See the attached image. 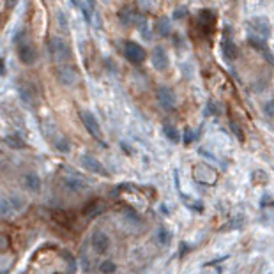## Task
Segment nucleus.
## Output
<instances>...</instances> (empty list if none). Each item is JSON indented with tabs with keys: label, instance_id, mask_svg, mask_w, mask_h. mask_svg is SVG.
<instances>
[{
	"label": "nucleus",
	"instance_id": "f257e3e1",
	"mask_svg": "<svg viewBox=\"0 0 274 274\" xmlns=\"http://www.w3.org/2000/svg\"><path fill=\"white\" fill-rule=\"evenodd\" d=\"M48 50H50V55H52V59L55 60L59 66L67 64L71 60V57H73V53H71V46L66 43V39L57 37V35L50 37Z\"/></svg>",
	"mask_w": 274,
	"mask_h": 274
},
{
	"label": "nucleus",
	"instance_id": "f03ea898",
	"mask_svg": "<svg viewBox=\"0 0 274 274\" xmlns=\"http://www.w3.org/2000/svg\"><path fill=\"white\" fill-rule=\"evenodd\" d=\"M80 119H82V122H84L85 129H87V131L91 133L92 138L97 140V142H99L103 147H106V143H104V140H103V129H101L99 122H97V119L94 117L92 111L80 110Z\"/></svg>",
	"mask_w": 274,
	"mask_h": 274
},
{
	"label": "nucleus",
	"instance_id": "7ed1b4c3",
	"mask_svg": "<svg viewBox=\"0 0 274 274\" xmlns=\"http://www.w3.org/2000/svg\"><path fill=\"white\" fill-rule=\"evenodd\" d=\"M193 177L197 182L205 184V186H212L218 181V172L212 167H207V165H198V167L193 168Z\"/></svg>",
	"mask_w": 274,
	"mask_h": 274
},
{
	"label": "nucleus",
	"instance_id": "20e7f679",
	"mask_svg": "<svg viewBox=\"0 0 274 274\" xmlns=\"http://www.w3.org/2000/svg\"><path fill=\"white\" fill-rule=\"evenodd\" d=\"M16 52H18V59L25 66H32L37 60V50H35V46L30 41H18Z\"/></svg>",
	"mask_w": 274,
	"mask_h": 274
},
{
	"label": "nucleus",
	"instance_id": "39448f33",
	"mask_svg": "<svg viewBox=\"0 0 274 274\" xmlns=\"http://www.w3.org/2000/svg\"><path fill=\"white\" fill-rule=\"evenodd\" d=\"M57 78H59L60 84L66 85V87H73V85H76L78 80H80L76 67L71 66V64H62V66L57 67Z\"/></svg>",
	"mask_w": 274,
	"mask_h": 274
},
{
	"label": "nucleus",
	"instance_id": "423d86ee",
	"mask_svg": "<svg viewBox=\"0 0 274 274\" xmlns=\"http://www.w3.org/2000/svg\"><path fill=\"white\" fill-rule=\"evenodd\" d=\"M124 57L128 59V62L131 64H142L147 59V52L143 46H140L135 41H128L124 46Z\"/></svg>",
	"mask_w": 274,
	"mask_h": 274
},
{
	"label": "nucleus",
	"instance_id": "0eeeda50",
	"mask_svg": "<svg viewBox=\"0 0 274 274\" xmlns=\"http://www.w3.org/2000/svg\"><path fill=\"white\" fill-rule=\"evenodd\" d=\"M158 103L161 104L163 110H175L177 108V96H175L174 89L167 87V85H161L158 89Z\"/></svg>",
	"mask_w": 274,
	"mask_h": 274
},
{
	"label": "nucleus",
	"instance_id": "6e6552de",
	"mask_svg": "<svg viewBox=\"0 0 274 274\" xmlns=\"http://www.w3.org/2000/svg\"><path fill=\"white\" fill-rule=\"evenodd\" d=\"M197 25L204 34H212L216 25V13L212 9H202L197 16Z\"/></svg>",
	"mask_w": 274,
	"mask_h": 274
},
{
	"label": "nucleus",
	"instance_id": "1a4fd4ad",
	"mask_svg": "<svg viewBox=\"0 0 274 274\" xmlns=\"http://www.w3.org/2000/svg\"><path fill=\"white\" fill-rule=\"evenodd\" d=\"M82 165H84L85 170L92 172V174L101 175V177H110V172H108L106 168H104V165L101 163L96 156H92V154H84V156H82Z\"/></svg>",
	"mask_w": 274,
	"mask_h": 274
},
{
	"label": "nucleus",
	"instance_id": "9d476101",
	"mask_svg": "<svg viewBox=\"0 0 274 274\" xmlns=\"http://www.w3.org/2000/svg\"><path fill=\"white\" fill-rule=\"evenodd\" d=\"M168 64H170V60H168L167 50H165L163 46H156V48L152 50V66H154V69H156V71H167Z\"/></svg>",
	"mask_w": 274,
	"mask_h": 274
},
{
	"label": "nucleus",
	"instance_id": "9b49d317",
	"mask_svg": "<svg viewBox=\"0 0 274 274\" xmlns=\"http://www.w3.org/2000/svg\"><path fill=\"white\" fill-rule=\"evenodd\" d=\"M91 246L97 255H104L110 248V237L104 232H96L91 239Z\"/></svg>",
	"mask_w": 274,
	"mask_h": 274
},
{
	"label": "nucleus",
	"instance_id": "f8f14e48",
	"mask_svg": "<svg viewBox=\"0 0 274 274\" xmlns=\"http://www.w3.org/2000/svg\"><path fill=\"white\" fill-rule=\"evenodd\" d=\"M223 55H225V59H228V60H236L237 55H239V50H237L236 43H233L230 30L225 32V39H223Z\"/></svg>",
	"mask_w": 274,
	"mask_h": 274
},
{
	"label": "nucleus",
	"instance_id": "ddd939ff",
	"mask_svg": "<svg viewBox=\"0 0 274 274\" xmlns=\"http://www.w3.org/2000/svg\"><path fill=\"white\" fill-rule=\"evenodd\" d=\"M64 186L73 191V193H82V191L89 189V184L82 177H78V175H74V177H71V175L69 177H64Z\"/></svg>",
	"mask_w": 274,
	"mask_h": 274
},
{
	"label": "nucleus",
	"instance_id": "4468645a",
	"mask_svg": "<svg viewBox=\"0 0 274 274\" xmlns=\"http://www.w3.org/2000/svg\"><path fill=\"white\" fill-rule=\"evenodd\" d=\"M248 41H250V45L253 46V48H257L258 52L264 53V57L269 60V64H272V53H271V50H267L265 39L258 37V35H250V37H248Z\"/></svg>",
	"mask_w": 274,
	"mask_h": 274
},
{
	"label": "nucleus",
	"instance_id": "2eb2a0df",
	"mask_svg": "<svg viewBox=\"0 0 274 274\" xmlns=\"http://www.w3.org/2000/svg\"><path fill=\"white\" fill-rule=\"evenodd\" d=\"M23 186L25 189H28L30 193H39L41 191V177L37 174H25L23 175Z\"/></svg>",
	"mask_w": 274,
	"mask_h": 274
},
{
	"label": "nucleus",
	"instance_id": "dca6fc26",
	"mask_svg": "<svg viewBox=\"0 0 274 274\" xmlns=\"http://www.w3.org/2000/svg\"><path fill=\"white\" fill-rule=\"evenodd\" d=\"M251 25H253L255 34H260L262 39H267L271 35V23H269L265 18H257V20H251Z\"/></svg>",
	"mask_w": 274,
	"mask_h": 274
},
{
	"label": "nucleus",
	"instance_id": "f3484780",
	"mask_svg": "<svg viewBox=\"0 0 274 274\" xmlns=\"http://www.w3.org/2000/svg\"><path fill=\"white\" fill-rule=\"evenodd\" d=\"M119 18H121L122 25H135V23H138L140 14H136L133 9H128V7H124V9L119 13Z\"/></svg>",
	"mask_w": 274,
	"mask_h": 274
},
{
	"label": "nucleus",
	"instance_id": "a211bd4d",
	"mask_svg": "<svg viewBox=\"0 0 274 274\" xmlns=\"http://www.w3.org/2000/svg\"><path fill=\"white\" fill-rule=\"evenodd\" d=\"M163 133L170 142H174V143L181 142V133H179V129L175 128L174 124H168V122L167 124H163Z\"/></svg>",
	"mask_w": 274,
	"mask_h": 274
},
{
	"label": "nucleus",
	"instance_id": "6ab92c4d",
	"mask_svg": "<svg viewBox=\"0 0 274 274\" xmlns=\"http://www.w3.org/2000/svg\"><path fill=\"white\" fill-rule=\"evenodd\" d=\"M156 30H158V34L163 35V37L170 35V34H172L170 20H168V18H160V20L156 21Z\"/></svg>",
	"mask_w": 274,
	"mask_h": 274
},
{
	"label": "nucleus",
	"instance_id": "aec40b11",
	"mask_svg": "<svg viewBox=\"0 0 274 274\" xmlns=\"http://www.w3.org/2000/svg\"><path fill=\"white\" fill-rule=\"evenodd\" d=\"M53 147H55L57 152H62V154L71 152V142L67 136H59V138L53 142Z\"/></svg>",
	"mask_w": 274,
	"mask_h": 274
},
{
	"label": "nucleus",
	"instance_id": "412c9836",
	"mask_svg": "<svg viewBox=\"0 0 274 274\" xmlns=\"http://www.w3.org/2000/svg\"><path fill=\"white\" fill-rule=\"evenodd\" d=\"M4 142L7 143L9 147H13V149H23L25 147V142H23V138H21L20 135H7V136H4Z\"/></svg>",
	"mask_w": 274,
	"mask_h": 274
},
{
	"label": "nucleus",
	"instance_id": "4be33fe9",
	"mask_svg": "<svg viewBox=\"0 0 274 274\" xmlns=\"http://www.w3.org/2000/svg\"><path fill=\"white\" fill-rule=\"evenodd\" d=\"M156 243L158 244H161V246H168V244L172 243V233L168 232L167 228H158V232H156Z\"/></svg>",
	"mask_w": 274,
	"mask_h": 274
},
{
	"label": "nucleus",
	"instance_id": "5701e85b",
	"mask_svg": "<svg viewBox=\"0 0 274 274\" xmlns=\"http://www.w3.org/2000/svg\"><path fill=\"white\" fill-rule=\"evenodd\" d=\"M13 214H16V212L13 211L9 200H7V198H0V218L7 219V218H11Z\"/></svg>",
	"mask_w": 274,
	"mask_h": 274
},
{
	"label": "nucleus",
	"instance_id": "b1692460",
	"mask_svg": "<svg viewBox=\"0 0 274 274\" xmlns=\"http://www.w3.org/2000/svg\"><path fill=\"white\" fill-rule=\"evenodd\" d=\"M117 271V264L113 260H103L99 264V272L101 274H113Z\"/></svg>",
	"mask_w": 274,
	"mask_h": 274
},
{
	"label": "nucleus",
	"instance_id": "393cba45",
	"mask_svg": "<svg viewBox=\"0 0 274 274\" xmlns=\"http://www.w3.org/2000/svg\"><path fill=\"white\" fill-rule=\"evenodd\" d=\"M136 25H138V28H140V34H142L145 39H150V30H149V21H147V18L140 14V20Z\"/></svg>",
	"mask_w": 274,
	"mask_h": 274
},
{
	"label": "nucleus",
	"instance_id": "a878e982",
	"mask_svg": "<svg viewBox=\"0 0 274 274\" xmlns=\"http://www.w3.org/2000/svg\"><path fill=\"white\" fill-rule=\"evenodd\" d=\"M7 200H9V204H11V207H13L14 212H20L25 209V202L21 200L20 197H16V194H14V197H9Z\"/></svg>",
	"mask_w": 274,
	"mask_h": 274
},
{
	"label": "nucleus",
	"instance_id": "bb28decb",
	"mask_svg": "<svg viewBox=\"0 0 274 274\" xmlns=\"http://www.w3.org/2000/svg\"><path fill=\"white\" fill-rule=\"evenodd\" d=\"M101 207H103V204H101V202L99 200H96V202H92V204L91 205H87V207H85V214H96V212H101V211H103V209H101Z\"/></svg>",
	"mask_w": 274,
	"mask_h": 274
},
{
	"label": "nucleus",
	"instance_id": "cd10ccee",
	"mask_svg": "<svg viewBox=\"0 0 274 274\" xmlns=\"http://www.w3.org/2000/svg\"><path fill=\"white\" fill-rule=\"evenodd\" d=\"M138 6L142 7V11L149 13V11H152L156 7V0H138Z\"/></svg>",
	"mask_w": 274,
	"mask_h": 274
},
{
	"label": "nucleus",
	"instance_id": "c85d7f7f",
	"mask_svg": "<svg viewBox=\"0 0 274 274\" xmlns=\"http://www.w3.org/2000/svg\"><path fill=\"white\" fill-rule=\"evenodd\" d=\"M194 138H197V135H194V131H193V129H189V128H186V129H184L182 140H184V143H186V145H189V143L193 142Z\"/></svg>",
	"mask_w": 274,
	"mask_h": 274
},
{
	"label": "nucleus",
	"instance_id": "c756f323",
	"mask_svg": "<svg viewBox=\"0 0 274 274\" xmlns=\"http://www.w3.org/2000/svg\"><path fill=\"white\" fill-rule=\"evenodd\" d=\"M20 94H21V99L25 101V103H34V96H32V92H30V89H23V87H20Z\"/></svg>",
	"mask_w": 274,
	"mask_h": 274
},
{
	"label": "nucleus",
	"instance_id": "7c9ffc66",
	"mask_svg": "<svg viewBox=\"0 0 274 274\" xmlns=\"http://www.w3.org/2000/svg\"><path fill=\"white\" fill-rule=\"evenodd\" d=\"M230 128H232V131L236 133V136L239 140H243L244 138V133H243V129L239 128V126H237V122L236 121H230Z\"/></svg>",
	"mask_w": 274,
	"mask_h": 274
},
{
	"label": "nucleus",
	"instance_id": "2f4dec72",
	"mask_svg": "<svg viewBox=\"0 0 274 274\" xmlns=\"http://www.w3.org/2000/svg\"><path fill=\"white\" fill-rule=\"evenodd\" d=\"M187 16V7H177L174 11V18L175 20H182V18Z\"/></svg>",
	"mask_w": 274,
	"mask_h": 274
},
{
	"label": "nucleus",
	"instance_id": "473e14b6",
	"mask_svg": "<svg viewBox=\"0 0 274 274\" xmlns=\"http://www.w3.org/2000/svg\"><path fill=\"white\" fill-rule=\"evenodd\" d=\"M272 106H274V101L272 99H269L267 103H265V106H264V111H265V115H267L269 119H272Z\"/></svg>",
	"mask_w": 274,
	"mask_h": 274
},
{
	"label": "nucleus",
	"instance_id": "72a5a7b5",
	"mask_svg": "<svg viewBox=\"0 0 274 274\" xmlns=\"http://www.w3.org/2000/svg\"><path fill=\"white\" fill-rule=\"evenodd\" d=\"M209 111H212V113H214V115H218V113H219V110H218V108H216V103H212V101H211V103H209Z\"/></svg>",
	"mask_w": 274,
	"mask_h": 274
},
{
	"label": "nucleus",
	"instance_id": "f704fd0d",
	"mask_svg": "<svg viewBox=\"0 0 274 274\" xmlns=\"http://www.w3.org/2000/svg\"><path fill=\"white\" fill-rule=\"evenodd\" d=\"M0 74H6V60L0 57Z\"/></svg>",
	"mask_w": 274,
	"mask_h": 274
},
{
	"label": "nucleus",
	"instance_id": "c9c22d12",
	"mask_svg": "<svg viewBox=\"0 0 274 274\" xmlns=\"http://www.w3.org/2000/svg\"><path fill=\"white\" fill-rule=\"evenodd\" d=\"M16 4H18V0H7L6 6H7V9H13V7L16 6Z\"/></svg>",
	"mask_w": 274,
	"mask_h": 274
},
{
	"label": "nucleus",
	"instance_id": "e433bc0d",
	"mask_svg": "<svg viewBox=\"0 0 274 274\" xmlns=\"http://www.w3.org/2000/svg\"><path fill=\"white\" fill-rule=\"evenodd\" d=\"M87 2H89V6L94 7V4H96V0H87Z\"/></svg>",
	"mask_w": 274,
	"mask_h": 274
}]
</instances>
